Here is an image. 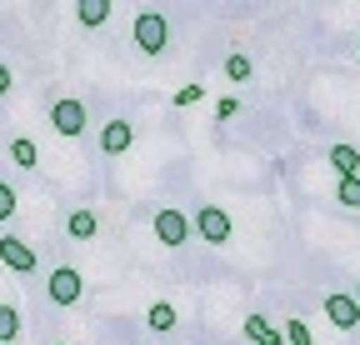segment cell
Segmentation results:
<instances>
[{"label": "cell", "instance_id": "16", "mask_svg": "<svg viewBox=\"0 0 360 345\" xmlns=\"http://www.w3.org/2000/svg\"><path fill=\"white\" fill-rule=\"evenodd\" d=\"M250 75H255L250 56H225V80H236V85H245Z\"/></svg>", "mask_w": 360, "mask_h": 345}, {"label": "cell", "instance_id": "13", "mask_svg": "<svg viewBox=\"0 0 360 345\" xmlns=\"http://www.w3.org/2000/svg\"><path fill=\"white\" fill-rule=\"evenodd\" d=\"M96 230H101V221H96L90 210H75L70 221H65V235H70V240H96Z\"/></svg>", "mask_w": 360, "mask_h": 345}, {"label": "cell", "instance_id": "5", "mask_svg": "<svg viewBox=\"0 0 360 345\" xmlns=\"http://www.w3.org/2000/svg\"><path fill=\"white\" fill-rule=\"evenodd\" d=\"M0 266L15 271V275H35L40 255H35V245H30V240H20V235H0Z\"/></svg>", "mask_w": 360, "mask_h": 345}, {"label": "cell", "instance_id": "6", "mask_svg": "<svg viewBox=\"0 0 360 345\" xmlns=\"http://www.w3.org/2000/svg\"><path fill=\"white\" fill-rule=\"evenodd\" d=\"M195 230H200L205 245H225L236 226H231V215H225L220 205H200V210H195Z\"/></svg>", "mask_w": 360, "mask_h": 345}, {"label": "cell", "instance_id": "12", "mask_svg": "<svg viewBox=\"0 0 360 345\" xmlns=\"http://www.w3.org/2000/svg\"><path fill=\"white\" fill-rule=\"evenodd\" d=\"M175 320H180V315H175L170 300H155V306L146 311V325H150L155 335H170V330H175Z\"/></svg>", "mask_w": 360, "mask_h": 345}, {"label": "cell", "instance_id": "1", "mask_svg": "<svg viewBox=\"0 0 360 345\" xmlns=\"http://www.w3.org/2000/svg\"><path fill=\"white\" fill-rule=\"evenodd\" d=\"M130 35H135V51H141V56H165V46H170V20H165L160 11H141V15H135V25H130Z\"/></svg>", "mask_w": 360, "mask_h": 345}, {"label": "cell", "instance_id": "11", "mask_svg": "<svg viewBox=\"0 0 360 345\" xmlns=\"http://www.w3.org/2000/svg\"><path fill=\"white\" fill-rule=\"evenodd\" d=\"M330 170L345 181V176H360V150L355 145H330Z\"/></svg>", "mask_w": 360, "mask_h": 345}, {"label": "cell", "instance_id": "19", "mask_svg": "<svg viewBox=\"0 0 360 345\" xmlns=\"http://www.w3.org/2000/svg\"><path fill=\"white\" fill-rule=\"evenodd\" d=\"M15 205H20V200H15V185H11V181H0V226L15 221Z\"/></svg>", "mask_w": 360, "mask_h": 345}, {"label": "cell", "instance_id": "4", "mask_svg": "<svg viewBox=\"0 0 360 345\" xmlns=\"http://www.w3.org/2000/svg\"><path fill=\"white\" fill-rule=\"evenodd\" d=\"M155 240L170 245V250H180V245L191 240V215H186V210H175V205L155 210Z\"/></svg>", "mask_w": 360, "mask_h": 345}, {"label": "cell", "instance_id": "8", "mask_svg": "<svg viewBox=\"0 0 360 345\" xmlns=\"http://www.w3.org/2000/svg\"><path fill=\"white\" fill-rule=\"evenodd\" d=\"M130 145H135V125H130V120H120V115H115V120H105V131H101V150H105V155H125Z\"/></svg>", "mask_w": 360, "mask_h": 345}, {"label": "cell", "instance_id": "23", "mask_svg": "<svg viewBox=\"0 0 360 345\" xmlns=\"http://www.w3.org/2000/svg\"><path fill=\"white\" fill-rule=\"evenodd\" d=\"M355 300H360V285H355Z\"/></svg>", "mask_w": 360, "mask_h": 345}, {"label": "cell", "instance_id": "17", "mask_svg": "<svg viewBox=\"0 0 360 345\" xmlns=\"http://www.w3.org/2000/svg\"><path fill=\"white\" fill-rule=\"evenodd\" d=\"M335 200H340L345 210H360V176H345V181L335 185Z\"/></svg>", "mask_w": 360, "mask_h": 345}, {"label": "cell", "instance_id": "22", "mask_svg": "<svg viewBox=\"0 0 360 345\" xmlns=\"http://www.w3.org/2000/svg\"><path fill=\"white\" fill-rule=\"evenodd\" d=\"M11 85H15V75H11V65L0 60V96H11Z\"/></svg>", "mask_w": 360, "mask_h": 345}, {"label": "cell", "instance_id": "20", "mask_svg": "<svg viewBox=\"0 0 360 345\" xmlns=\"http://www.w3.org/2000/svg\"><path fill=\"white\" fill-rule=\"evenodd\" d=\"M290 345H315V335H310V325L305 320H285V330H281Z\"/></svg>", "mask_w": 360, "mask_h": 345}, {"label": "cell", "instance_id": "14", "mask_svg": "<svg viewBox=\"0 0 360 345\" xmlns=\"http://www.w3.org/2000/svg\"><path fill=\"white\" fill-rule=\"evenodd\" d=\"M11 160H15L20 170H35V165H40V150H35V141H30V136H15V141H11Z\"/></svg>", "mask_w": 360, "mask_h": 345}, {"label": "cell", "instance_id": "15", "mask_svg": "<svg viewBox=\"0 0 360 345\" xmlns=\"http://www.w3.org/2000/svg\"><path fill=\"white\" fill-rule=\"evenodd\" d=\"M15 340H20V311L6 300L0 306V345H15Z\"/></svg>", "mask_w": 360, "mask_h": 345}, {"label": "cell", "instance_id": "21", "mask_svg": "<svg viewBox=\"0 0 360 345\" xmlns=\"http://www.w3.org/2000/svg\"><path fill=\"white\" fill-rule=\"evenodd\" d=\"M240 115V96H220L215 100V120H236Z\"/></svg>", "mask_w": 360, "mask_h": 345}, {"label": "cell", "instance_id": "10", "mask_svg": "<svg viewBox=\"0 0 360 345\" xmlns=\"http://www.w3.org/2000/svg\"><path fill=\"white\" fill-rule=\"evenodd\" d=\"M75 20H80L85 30L105 25V20H110V0H75Z\"/></svg>", "mask_w": 360, "mask_h": 345}, {"label": "cell", "instance_id": "7", "mask_svg": "<svg viewBox=\"0 0 360 345\" xmlns=\"http://www.w3.org/2000/svg\"><path fill=\"white\" fill-rule=\"evenodd\" d=\"M326 320L335 330H355L360 325V300L355 295H326Z\"/></svg>", "mask_w": 360, "mask_h": 345}, {"label": "cell", "instance_id": "18", "mask_svg": "<svg viewBox=\"0 0 360 345\" xmlns=\"http://www.w3.org/2000/svg\"><path fill=\"white\" fill-rule=\"evenodd\" d=\"M170 100H175L180 110H191V105H200V100H205V85H200V80H191V85H180Z\"/></svg>", "mask_w": 360, "mask_h": 345}, {"label": "cell", "instance_id": "24", "mask_svg": "<svg viewBox=\"0 0 360 345\" xmlns=\"http://www.w3.org/2000/svg\"><path fill=\"white\" fill-rule=\"evenodd\" d=\"M51 345H65V340H51Z\"/></svg>", "mask_w": 360, "mask_h": 345}, {"label": "cell", "instance_id": "9", "mask_svg": "<svg viewBox=\"0 0 360 345\" xmlns=\"http://www.w3.org/2000/svg\"><path fill=\"white\" fill-rule=\"evenodd\" d=\"M245 340H250V345H285V335L270 325L265 315H245Z\"/></svg>", "mask_w": 360, "mask_h": 345}, {"label": "cell", "instance_id": "2", "mask_svg": "<svg viewBox=\"0 0 360 345\" xmlns=\"http://www.w3.org/2000/svg\"><path fill=\"white\" fill-rule=\"evenodd\" d=\"M45 295H51V306L70 311V306H80V295H85V275L75 266H56L51 275H45Z\"/></svg>", "mask_w": 360, "mask_h": 345}, {"label": "cell", "instance_id": "3", "mask_svg": "<svg viewBox=\"0 0 360 345\" xmlns=\"http://www.w3.org/2000/svg\"><path fill=\"white\" fill-rule=\"evenodd\" d=\"M51 131L65 136V141L85 136V100L80 96H56L51 100Z\"/></svg>", "mask_w": 360, "mask_h": 345}]
</instances>
